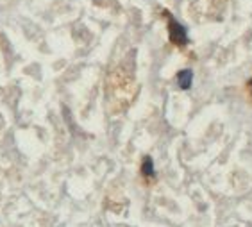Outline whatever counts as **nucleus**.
I'll list each match as a JSON object with an SVG mask.
<instances>
[{"instance_id":"1","label":"nucleus","mask_w":252,"mask_h":227,"mask_svg":"<svg viewBox=\"0 0 252 227\" xmlns=\"http://www.w3.org/2000/svg\"><path fill=\"white\" fill-rule=\"evenodd\" d=\"M167 18H168V38H170V41L173 45H177V47L188 45V32H186V29L173 16L167 15Z\"/></svg>"},{"instance_id":"3","label":"nucleus","mask_w":252,"mask_h":227,"mask_svg":"<svg viewBox=\"0 0 252 227\" xmlns=\"http://www.w3.org/2000/svg\"><path fill=\"white\" fill-rule=\"evenodd\" d=\"M154 161L152 158H145L143 159V163H141V175H143L145 179H152L154 177Z\"/></svg>"},{"instance_id":"4","label":"nucleus","mask_w":252,"mask_h":227,"mask_svg":"<svg viewBox=\"0 0 252 227\" xmlns=\"http://www.w3.org/2000/svg\"><path fill=\"white\" fill-rule=\"evenodd\" d=\"M249 89H251V93H252V79H251V83H249Z\"/></svg>"},{"instance_id":"2","label":"nucleus","mask_w":252,"mask_h":227,"mask_svg":"<svg viewBox=\"0 0 252 227\" xmlns=\"http://www.w3.org/2000/svg\"><path fill=\"white\" fill-rule=\"evenodd\" d=\"M193 83V72L192 70H181L177 74V84L181 89H190Z\"/></svg>"}]
</instances>
